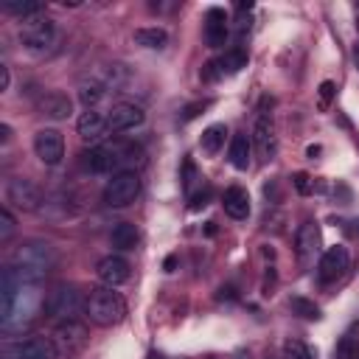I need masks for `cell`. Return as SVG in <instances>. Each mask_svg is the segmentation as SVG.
<instances>
[{"instance_id":"6da1fadb","label":"cell","mask_w":359,"mask_h":359,"mask_svg":"<svg viewBox=\"0 0 359 359\" xmlns=\"http://www.w3.org/2000/svg\"><path fill=\"white\" fill-rule=\"evenodd\" d=\"M45 292L36 278H28L17 266H6L0 278V331L22 334L42 311Z\"/></svg>"},{"instance_id":"7a4b0ae2","label":"cell","mask_w":359,"mask_h":359,"mask_svg":"<svg viewBox=\"0 0 359 359\" xmlns=\"http://www.w3.org/2000/svg\"><path fill=\"white\" fill-rule=\"evenodd\" d=\"M143 163V151L135 143H104L90 151H84V165L98 171V174H121V171H135Z\"/></svg>"},{"instance_id":"3957f363","label":"cell","mask_w":359,"mask_h":359,"mask_svg":"<svg viewBox=\"0 0 359 359\" xmlns=\"http://www.w3.org/2000/svg\"><path fill=\"white\" fill-rule=\"evenodd\" d=\"M84 314L90 317V323L109 328L126 317V303L112 286H95L84 297Z\"/></svg>"},{"instance_id":"277c9868","label":"cell","mask_w":359,"mask_h":359,"mask_svg":"<svg viewBox=\"0 0 359 359\" xmlns=\"http://www.w3.org/2000/svg\"><path fill=\"white\" fill-rule=\"evenodd\" d=\"M53 264H56V250L48 241H39V238L22 241L11 252V266H17L20 272H25L28 278H36V280H42V275L50 272Z\"/></svg>"},{"instance_id":"5b68a950","label":"cell","mask_w":359,"mask_h":359,"mask_svg":"<svg viewBox=\"0 0 359 359\" xmlns=\"http://www.w3.org/2000/svg\"><path fill=\"white\" fill-rule=\"evenodd\" d=\"M45 311L53 320H76L79 311H84V297L79 294V289L73 283H59L48 292L45 297Z\"/></svg>"},{"instance_id":"8992f818","label":"cell","mask_w":359,"mask_h":359,"mask_svg":"<svg viewBox=\"0 0 359 359\" xmlns=\"http://www.w3.org/2000/svg\"><path fill=\"white\" fill-rule=\"evenodd\" d=\"M137 194H140V174L137 171H121V174H112L109 182L104 185V205L126 208L137 199Z\"/></svg>"},{"instance_id":"52a82bcc","label":"cell","mask_w":359,"mask_h":359,"mask_svg":"<svg viewBox=\"0 0 359 359\" xmlns=\"http://www.w3.org/2000/svg\"><path fill=\"white\" fill-rule=\"evenodd\" d=\"M20 39H22V45L31 48V50H45V48H50V45L56 42V25H53V20L45 17V14L28 17V20H22V25H20Z\"/></svg>"},{"instance_id":"ba28073f","label":"cell","mask_w":359,"mask_h":359,"mask_svg":"<svg viewBox=\"0 0 359 359\" xmlns=\"http://www.w3.org/2000/svg\"><path fill=\"white\" fill-rule=\"evenodd\" d=\"M50 339H53V345H56L59 353L76 356V353H81V351L87 348L90 334H87L84 323H79V320H62V323H56Z\"/></svg>"},{"instance_id":"9c48e42d","label":"cell","mask_w":359,"mask_h":359,"mask_svg":"<svg viewBox=\"0 0 359 359\" xmlns=\"http://www.w3.org/2000/svg\"><path fill=\"white\" fill-rule=\"evenodd\" d=\"M6 199L8 205H14L17 210H36L42 202V191L36 182H31L28 177H11L6 182Z\"/></svg>"},{"instance_id":"30bf717a","label":"cell","mask_w":359,"mask_h":359,"mask_svg":"<svg viewBox=\"0 0 359 359\" xmlns=\"http://www.w3.org/2000/svg\"><path fill=\"white\" fill-rule=\"evenodd\" d=\"M348 264H351L348 250H345L342 244H334V247H328V250L320 255V264H317V278H320L323 283H334V280H339V278L345 275Z\"/></svg>"},{"instance_id":"8fae6325","label":"cell","mask_w":359,"mask_h":359,"mask_svg":"<svg viewBox=\"0 0 359 359\" xmlns=\"http://www.w3.org/2000/svg\"><path fill=\"white\" fill-rule=\"evenodd\" d=\"M34 151L45 165H59L65 157V137L56 129H39L34 135Z\"/></svg>"},{"instance_id":"7c38bea8","label":"cell","mask_w":359,"mask_h":359,"mask_svg":"<svg viewBox=\"0 0 359 359\" xmlns=\"http://www.w3.org/2000/svg\"><path fill=\"white\" fill-rule=\"evenodd\" d=\"M241 67H247V53H244L241 48H233V50H224L219 59L208 62L205 70H202V79H205V81H213V79H219V76H233V73H238Z\"/></svg>"},{"instance_id":"4fadbf2b","label":"cell","mask_w":359,"mask_h":359,"mask_svg":"<svg viewBox=\"0 0 359 359\" xmlns=\"http://www.w3.org/2000/svg\"><path fill=\"white\" fill-rule=\"evenodd\" d=\"M146 121V112L137 107V104H115L109 112H107V126L109 132H129L135 126H140Z\"/></svg>"},{"instance_id":"5bb4252c","label":"cell","mask_w":359,"mask_h":359,"mask_svg":"<svg viewBox=\"0 0 359 359\" xmlns=\"http://www.w3.org/2000/svg\"><path fill=\"white\" fill-rule=\"evenodd\" d=\"M95 275H98V280L104 286H112L115 289V286H121V283L129 280V261L121 258V255H104L98 261V266H95Z\"/></svg>"},{"instance_id":"9a60e30c","label":"cell","mask_w":359,"mask_h":359,"mask_svg":"<svg viewBox=\"0 0 359 359\" xmlns=\"http://www.w3.org/2000/svg\"><path fill=\"white\" fill-rule=\"evenodd\" d=\"M294 252L303 264H311L314 255L320 252V227L314 222H303L294 233Z\"/></svg>"},{"instance_id":"2e32d148","label":"cell","mask_w":359,"mask_h":359,"mask_svg":"<svg viewBox=\"0 0 359 359\" xmlns=\"http://www.w3.org/2000/svg\"><path fill=\"white\" fill-rule=\"evenodd\" d=\"M252 140L258 146V154L264 160H272L275 149H278V137H275V123H272V115L269 112H261L255 126H252Z\"/></svg>"},{"instance_id":"e0dca14e","label":"cell","mask_w":359,"mask_h":359,"mask_svg":"<svg viewBox=\"0 0 359 359\" xmlns=\"http://www.w3.org/2000/svg\"><path fill=\"white\" fill-rule=\"evenodd\" d=\"M76 129H79L81 140H87V143H95V140H101V137L109 132L107 118H104L98 109H84V112L79 115V121H76Z\"/></svg>"},{"instance_id":"ac0fdd59","label":"cell","mask_w":359,"mask_h":359,"mask_svg":"<svg viewBox=\"0 0 359 359\" xmlns=\"http://www.w3.org/2000/svg\"><path fill=\"white\" fill-rule=\"evenodd\" d=\"M56 356L59 351L53 339H45V337H31L17 345V359H56Z\"/></svg>"},{"instance_id":"d6986e66","label":"cell","mask_w":359,"mask_h":359,"mask_svg":"<svg viewBox=\"0 0 359 359\" xmlns=\"http://www.w3.org/2000/svg\"><path fill=\"white\" fill-rule=\"evenodd\" d=\"M205 42L208 48H222L227 42V17L222 8H210L205 20Z\"/></svg>"},{"instance_id":"ffe728a7","label":"cell","mask_w":359,"mask_h":359,"mask_svg":"<svg viewBox=\"0 0 359 359\" xmlns=\"http://www.w3.org/2000/svg\"><path fill=\"white\" fill-rule=\"evenodd\" d=\"M39 112L42 115H48V118H53V121H62V118H67L70 112H73V104H70V98L65 95V93H45L42 98H39Z\"/></svg>"},{"instance_id":"44dd1931","label":"cell","mask_w":359,"mask_h":359,"mask_svg":"<svg viewBox=\"0 0 359 359\" xmlns=\"http://www.w3.org/2000/svg\"><path fill=\"white\" fill-rule=\"evenodd\" d=\"M222 205H224V213L233 216V219H247L250 216V194L241 185H230L224 191Z\"/></svg>"},{"instance_id":"7402d4cb","label":"cell","mask_w":359,"mask_h":359,"mask_svg":"<svg viewBox=\"0 0 359 359\" xmlns=\"http://www.w3.org/2000/svg\"><path fill=\"white\" fill-rule=\"evenodd\" d=\"M250 157H252V143H250V137H247L244 132L233 135L230 149H227V160H230V165L238 168V171H247V168H250Z\"/></svg>"},{"instance_id":"603a6c76","label":"cell","mask_w":359,"mask_h":359,"mask_svg":"<svg viewBox=\"0 0 359 359\" xmlns=\"http://www.w3.org/2000/svg\"><path fill=\"white\" fill-rule=\"evenodd\" d=\"M109 241H112V247L115 250H135L137 247V241H140V233H137V227L132 224V222H118L115 227H112V233H109Z\"/></svg>"},{"instance_id":"cb8c5ba5","label":"cell","mask_w":359,"mask_h":359,"mask_svg":"<svg viewBox=\"0 0 359 359\" xmlns=\"http://www.w3.org/2000/svg\"><path fill=\"white\" fill-rule=\"evenodd\" d=\"M135 42L143 45V48H151V50H160L168 45V34L165 28H157V25H149V28H137L135 31Z\"/></svg>"},{"instance_id":"d4e9b609","label":"cell","mask_w":359,"mask_h":359,"mask_svg":"<svg viewBox=\"0 0 359 359\" xmlns=\"http://www.w3.org/2000/svg\"><path fill=\"white\" fill-rule=\"evenodd\" d=\"M224 135H227V126L224 123H210L202 137H199V146L205 154H219V149L224 146Z\"/></svg>"},{"instance_id":"484cf974","label":"cell","mask_w":359,"mask_h":359,"mask_svg":"<svg viewBox=\"0 0 359 359\" xmlns=\"http://www.w3.org/2000/svg\"><path fill=\"white\" fill-rule=\"evenodd\" d=\"M98 81L107 87V90H121L126 81H129V70H126V65H107L101 73H98Z\"/></svg>"},{"instance_id":"4316f807","label":"cell","mask_w":359,"mask_h":359,"mask_svg":"<svg viewBox=\"0 0 359 359\" xmlns=\"http://www.w3.org/2000/svg\"><path fill=\"white\" fill-rule=\"evenodd\" d=\"M3 11L6 14H14L20 20H28V17L42 14V6L36 0H3Z\"/></svg>"},{"instance_id":"83f0119b","label":"cell","mask_w":359,"mask_h":359,"mask_svg":"<svg viewBox=\"0 0 359 359\" xmlns=\"http://www.w3.org/2000/svg\"><path fill=\"white\" fill-rule=\"evenodd\" d=\"M104 95H107V87H104L98 79L79 84V98H81V104H84L87 109H95V104H98Z\"/></svg>"},{"instance_id":"f1b7e54d","label":"cell","mask_w":359,"mask_h":359,"mask_svg":"<svg viewBox=\"0 0 359 359\" xmlns=\"http://www.w3.org/2000/svg\"><path fill=\"white\" fill-rule=\"evenodd\" d=\"M289 309H292V314H297L303 320H320V306L309 297H300V294L289 297Z\"/></svg>"},{"instance_id":"f546056e","label":"cell","mask_w":359,"mask_h":359,"mask_svg":"<svg viewBox=\"0 0 359 359\" xmlns=\"http://www.w3.org/2000/svg\"><path fill=\"white\" fill-rule=\"evenodd\" d=\"M356 353H359V339L353 334H345L334 348V359H356Z\"/></svg>"},{"instance_id":"4dcf8cb0","label":"cell","mask_w":359,"mask_h":359,"mask_svg":"<svg viewBox=\"0 0 359 359\" xmlns=\"http://www.w3.org/2000/svg\"><path fill=\"white\" fill-rule=\"evenodd\" d=\"M280 359H314V353H311V348H309L306 342H300V339H286Z\"/></svg>"},{"instance_id":"1f68e13d","label":"cell","mask_w":359,"mask_h":359,"mask_svg":"<svg viewBox=\"0 0 359 359\" xmlns=\"http://www.w3.org/2000/svg\"><path fill=\"white\" fill-rule=\"evenodd\" d=\"M14 227H17V222H14L11 210L3 208V210H0V241H8V238L14 236Z\"/></svg>"},{"instance_id":"d6a6232c","label":"cell","mask_w":359,"mask_h":359,"mask_svg":"<svg viewBox=\"0 0 359 359\" xmlns=\"http://www.w3.org/2000/svg\"><path fill=\"white\" fill-rule=\"evenodd\" d=\"M292 185L297 188V194H311V191H314V185H311V177H309L306 171H297V174L292 177Z\"/></svg>"},{"instance_id":"836d02e7","label":"cell","mask_w":359,"mask_h":359,"mask_svg":"<svg viewBox=\"0 0 359 359\" xmlns=\"http://www.w3.org/2000/svg\"><path fill=\"white\" fill-rule=\"evenodd\" d=\"M331 95H334V81H323V84H320V98H323V107L331 101Z\"/></svg>"},{"instance_id":"e575fe53","label":"cell","mask_w":359,"mask_h":359,"mask_svg":"<svg viewBox=\"0 0 359 359\" xmlns=\"http://www.w3.org/2000/svg\"><path fill=\"white\" fill-rule=\"evenodd\" d=\"M11 84V73H8V65H0V90H8Z\"/></svg>"},{"instance_id":"d590c367","label":"cell","mask_w":359,"mask_h":359,"mask_svg":"<svg viewBox=\"0 0 359 359\" xmlns=\"http://www.w3.org/2000/svg\"><path fill=\"white\" fill-rule=\"evenodd\" d=\"M8 137H11V126H8V123H0V140L6 143Z\"/></svg>"},{"instance_id":"8d00e7d4","label":"cell","mask_w":359,"mask_h":359,"mask_svg":"<svg viewBox=\"0 0 359 359\" xmlns=\"http://www.w3.org/2000/svg\"><path fill=\"white\" fill-rule=\"evenodd\" d=\"M233 359H250V353H247V351H238V353H236Z\"/></svg>"},{"instance_id":"74e56055","label":"cell","mask_w":359,"mask_h":359,"mask_svg":"<svg viewBox=\"0 0 359 359\" xmlns=\"http://www.w3.org/2000/svg\"><path fill=\"white\" fill-rule=\"evenodd\" d=\"M149 359H163V353H157V351H151V353H149Z\"/></svg>"},{"instance_id":"f35d334b","label":"cell","mask_w":359,"mask_h":359,"mask_svg":"<svg viewBox=\"0 0 359 359\" xmlns=\"http://www.w3.org/2000/svg\"><path fill=\"white\" fill-rule=\"evenodd\" d=\"M353 59H356V65H359V45L353 48Z\"/></svg>"},{"instance_id":"ab89813d","label":"cell","mask_w":359,"mask_h":359,"mask_svg":"<svg viewBox=\"0 0 359 359\" xmlns=\"http://www.w3.org/2000/svg\"><path fill=\"white\" fill-rule=\"evenodd\" d=\"M353 224H356V227H353V230H356V236H359V219H356V222H353Z\"/></svg>"}]
</instances>
